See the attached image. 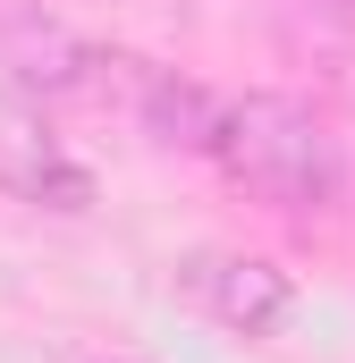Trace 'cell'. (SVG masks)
Segmentation results:
<instances>
[{
  "label": "cell",
  "mask_w": 355,
  "mask_h": 363,
  "mask_svg": "<svg viewBox=\"0 0 355 363\" xmlns=\"http://www.w3.org/2000/svg\"><path fill=\"white\" fill-rule=\"evenodd\" d=\"M0 194H17L34 211H60V220H85L102 203V178L51 135V110L26 101V93H0Z\"/></svg>",
  "instance_id": "2"
},
{
  "label": "cell",
  "mask_w": 355,
  "mask_h": 363,
  "mask_svg": "<svg viewBox=\"0 0 355 363\" xmlns=\"http://www.w3.org/2000/svg\"><path fill=\"white\" fill-rule=\"evenodd\" d=\"M212 161L229 169L237 194H254L271 211H288V220H322V211L347 203V144L296 93H237Z\"/></svg>",
  "instance_id": "1"
},
{
  "label": "cell",
  "mask_w": 355,
  "mask_h": 363,
  "mask_svg": "<svg viewBox=\"0 0 355 363\" xmlns=\"http://www.w3.org/2000/svg\"><path fill=\"white\" fill-rule=\"evenodd\" d=\"M85 363H119V355H85Z\"/></svg>",
  "instance_id": "7"
},
{
  "label": "cell",
  "mask_w": 355,
  "mask_h": 363,
  "mask_svg": "<svg viewBox=\"0 0 355 363\" xmlns=\"http://www.w3.org/2000/svg\"><path fill=\"white\" fill-rule=\"evenodd\" d=\"M0 17H9V0H0Z\"/></svg>",
  "instance_id": "8"
},
{
  "label": "cell",
  "mask_w": 355,
  "mask_h": 363,
  "mask_svg": "<svg viewBox=\"0 0 355 363\" xmlns=\"http://www.w3.org/2000/svg\"><path fill=\"white\" fill-rule=\"evenodd\" d=\"M0 77H9V93L60 110V101H102L110 93V60L85 34H68L60 17L9 0V17H0Z\"/></svg>",
  "instance_id": "3"
},
{
  "label": "cell",
  "mask_w": 355,
  "mask_h": 363,
  "mask_svg": "<svg viewBox=\"0 0 355 363\" xmlns=\"http://www.w3.org/2000/svg\"><path fill=\"white\" fill-rule=\"evenodd\" d=\"M178 287L195 313H212L229 338H279L296 321V279L263 262V254H229V245H203L178 262Z\"/></svg>",
  "instance_id": "4"
},
{
  "label": "cell",
  "mask_w": 355,
  "mask_h": 363,
  "mask_svg": "<svg viewBox=\"0 0 355 363\" xmlns=\"http://www.w3.org/2000/svg\"><path fill=\"white\" fill-rule=\"evenodd\" d=\"M136 127L161 144V152H220V127H229V101L186 77V68H136Z\"/></svg>",
  "instance_id": "5"
},
{
  "label": "cell",
  "mask_w": 355,
  "mask_h": 363,
  "mask_svg": "<svg viewBox=\"0 0 355 363\" xmlns=\"http://www.w3.org/2000/svg\"><path fill=\"white\" fill-rule=\"evenodd\" d=\"M305 9H322V17H347V26H355V0H305Z\"/></svg>",
  "instance_id": "6"
}]
</instances>
